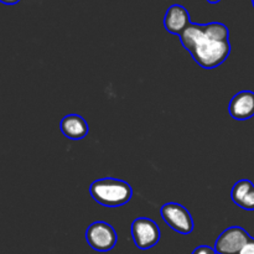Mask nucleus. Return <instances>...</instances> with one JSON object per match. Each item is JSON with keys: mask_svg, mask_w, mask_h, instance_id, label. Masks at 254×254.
<instances>
[{"mask_svg": "<svg viewBox=\"0 0 254 254\" xmlns=\"http://www.w3.org/2000/svg\"><path fill=\"white\" fill-rule=\"evenodd\" d=\"M252 2H253V6H254V0H252Z\"/></svg>", "mask_w": 254, "mask_h": 254, "instance_id": "nucleus-16", "label": "nucleus"}, {"mask_svg": "<svg viewBox=\"0 0 254 254\" xmlns=\"http://www.w3.org/2000/svg\"><path fill=\"white\" fill-rule=\"evenodd\" d=\"M89 193L96 202L104 207H119L133 197V189L128 183L119 179L104 178L93 181L89 186Z\"/></svg>", "mask_w": 254, "mask_h": 254, "instance_id": "nucleus-2", "label": "nucleus"}, {"mask_svg": "<svg viewBox=\"0 0 254 254\" xmlns=\"http://www.w3.org/2000/svg\"><path fill=\"white\" fill-rule=\"evenodd\" d=\"M253 188L254 184L251 180H247V179L237 181V183L233 185L232 191H231V198H232L233 202L238 206L241 203V201L245 198V196L247 195Z\"/></svg>", "mask_w": 254, "mask_h": 254, "instance_id": "nucleus-10", "label": "nucleus"}, {"mask_svg": "<svg viewBox=\"0 0 254 254\" xmlns=\"http://www.w3.org/2000/svg\"><path fill=\"white\" fill-rule=\"evenodd\" d=\"M251 240V236L245 228L233 226L223 231L215 243L217 254H238L243 246Z\"/></svg>", "mask_w": 254, "mask_h": 254, "instance_id": "nucleus-6", "label": "nucleus"}, {"mask_svg": "<svg viewBox=\"0 0 254 254\" xmlns=\"http://www.w3.org/2000/svg\"><path fill=\"white\" fill-rule=\"evenodd\" d=\"M228 113L236 121H248L254 117V92L241 91L233 96Z\"/></svg>", "mask_w": 254, "mask_h": 254, "instance_id": "nucleus-7", "label": "nucleus"}, {"mask_svg": "<svg viewBox=\"0 0 254 254\" xmlns=\"http://www.w3.org/2000/svg\"><path fill=\"white\" fill-rule=\"evenodd\" d=\"M180 41L193 61L205 69L218 67L231 54L230 30L222 22H191L180 35Z\"/></svg>", "mask_w": 254, "mask_h": 254, "instance_id": "nucleus-1", "label": "nucleus"}, {"mask_svg": "<svg viewBox=\"0 0 254 254\" xmlns=\"http://www.w3.org/2000/svg\"><path fill=\"white\" fill-rule=\"evenodd\" d=\"M208 2H210V4H217V2H220L221 0H207Z\"/></svg>", "mask_w": 254, "mask_h": 254, "instance_id": "nucleus-15", "label": "nucleus"}, {"mask_svg": "<svg viewBox=\"0 0 254 254\" xmlns=\"http://www.w3.org/2000/svg\"><path fill=\"white\" fill-rule=\"evenodd\" d=\"M60 129L62 134L71 140H81L86 138L89 131L88 124L79 114H68L64 117L60 123Z\"/></svg>", "mask_w": 254, "mask_h": 254, "instance_id": "nucleus-9", "label": "nucleus"}, {"mask_svg": "<svg viewBox=\"0 0 254 254\" xmlns=\"http://www.w3.org/2000/svg\"><path fill=\"white\" fill-rule=\"evenodd\" d=\"M19 1L20 0H0V2H1V4H5V5H15V4H17Z\"/></svg>", "mask_w": 254, "mask_h": 254, "instance_id": "nucleus-14", "label": "nucleus"}, {"mask_svg": "<svg viewBox=\"0 0 254 254\" xmlns=\"http://www.w3.org/2000/svg\"><path fill=\"white\" fill-rule=\"evenodd\" d=\"M192 254H217L215 248L210 247V246H198L197 248L193 250Z\"/></svg>", "mask_w": 254, "mask_h": 254, "instance_id": "nucleus-12", "label": "nucleus"}, {"mask_svg": "<svg viewBox=\"0 0 254 254\" xmlns=\"http://www.w3.org/2000/svg\"><path fill=\"white\" fill-rule=\"evenodd\" d=\"M238 254H254V238L251 237V240L242 247V250Z\"/></svg>", "mask_w": 254, "mask_h": 254, "instance_id": "nucleus-13", "label": "nucleus"}, {"mask_svg": "<svg viewBox=\"0 0 254 254\" xmlns=\"http://www.w3.org/2000/svg\"><path fill=\"white\" fill-rule=\"evenodd\" d=\"M238 206L246 211H254V188L245 196Z\"/></svg>", "mask_w": 254, "mask_h": 254, "instance_id": "nucleus-11", "label": "nucleus"}, {"mask_svg": "<svg viewBox=\"0 0 254 254\" xmlns=\"http://www.w3.org/2000/svg\"><path fill=\"white\" fill-rule=\"evenodd\" d=\"M164 222L181 235H190L193 231V220L188 208L176 202H169L161 207Z\"/></svg>", "mask_w": 254, "mask_h": 254, "instance_id": "nucleus-4", "label": "nucleus"}, {"mask_svg": "<svg viewBox=\"0 0 254 254\" xmlns=\"http://www.w3.org/2000/svg\"><path fill=\"white\" fill-rule=\"evenodd\" d=\"M131 236L139 250H150L160 241V228L153 220L139 217L131 223Z\"/></svg>", "mask_w": 254, "mask_h": 254, "instance_id": "nucleus-5", "label": "nucleus"}, {"mask_svg": "<svg viewBox=\"0 0 254 254\" xmlns=\"http://www.w3.org/2000/svg\"><path fill=\"white\" fill-rule=\"evenodd\" d=\"M86 241L89 247L97 252H109L117 245V232L104 221L93 222L86 231Z\"/></svg>", "mask_w": 254, "mask_h": 254, "instance_id": "nucleus-3", "label": "nucleus"}, {"mask_svg": "<svg viewBox=\"0 0 254 254\" xmlns=\"http://www.w3.org/2000/svg\"><path fill=\"white\" fill-rule=\"evenodd\" d=\"M190 24V14H189L188 9L181 5H171L166 10L165 17H164V26H165L166 31L170 34L180 36Z\"/></svg>", "mask_w": 254, "mask_h": 254, "instance_id": "nucleus-8", "label": "nucleus"}]
</instances>
